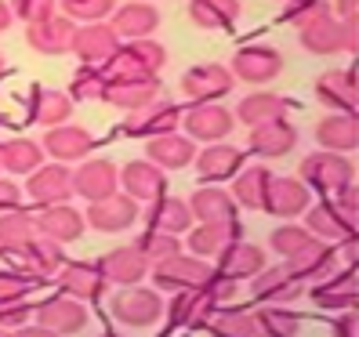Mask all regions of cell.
Wrapping results in <instances>:
<instances>
[{
  "label": "cell",
  "mask_w": 359,
  "mask_h": 337,
  "mask_svg": "<svg viewBox=\"0 0 359 337\" xmlns=\"http://www.w3.org/2000/svg\"><path fill=\"white\" fill-rule=\"evenodd\" d=\"M109 315L128 330H149L163 315V298H160V290H149L142 283L120 287L109 301Z\"/></svg>",
  "instance_id": "1"
},
{
  "label": "cell",
  "mask_w": 359,
  "mask_h": 337,
  "mask_svg": "<svg viewBox=\"0 0 359 337\" xmlns=\"http://www.w3.org/2000/svg\"><path fill=\"white\" fill-rule=\"evenodd\" d=\"M302 48L309 55H341V51H355L359 48V22L355 26H345V22H337L334 15H323V18H316V22L302 26Z\"/></svg>",
  "instance_id": "2"
},
{
  "label": "cell",
  "mask_w": 359,
  "mask_h": 337,
  "mask_svg": "<svg viewBox=\"0 0 359 337\" xmlns=\"http://www.w3.org/2000/svg\"><path fill=\"white\" fill-rule=\"evenodd\" d=\"M167 62V51L156 44L153 36H142V40H128L113 51V58L105 62V69L113 76H156Z\"/></svg>",
  "instance_id": "3"
},
{
  "label": "cell",
  "mask_w": 359,
  "mask_h": 337,
  "mask_svg": "<svg viewBox=\"0 0 359 337\" xmlns=\"http://www.w3.org/2000/svg\"><path fill=\"white\" fill-rule=\"evenodd\" d=\"M298 178L316 188V193H337V188H345L352 181V167L345 160V153H330V149H320V153H312L302 160L298 167Z\"/></svg>",
  "instance_id": "4"
},
{
  "label": "cell",
  "mask_w": 359,
  "mask_h": 337,
  "mask_svg": "<svg viewBox=\"0 0 359 337\" xmlns=\"http://www.w3.org/2000/svg\"><path fill=\"white\" fill-rule=\"evenodd\" d=\"M182 123L193 142H225L236 128V116L218 102H193L182 113Z\"/></svg>",
  "instance_id": "5"
},
{
  "label": "cell",
  "mask_w": 359,
  "mask_h": 337,
  "mask_svg": "<svg viewBox=\"0 0 359 337\" xmlns=\"http://www.w3.org/2000/svg\"><path fill=\"white\" fill-rule=\"evenodd\" d=\"M178 123H182V109H178V105L167 102V98H153L149 105L128 113V120H123V135L149 142L156 135H171Z\"/></svg>",
  "instance_id": "6"
},
{
  "label": "cell",
  "mask_w": 359,
  "mask_h": 337,
  "mask_svg": "<svg viewBox=\"0 0 359 337\" xmlns=\"http://www.w3.org/2000/svg\"><path fill=\"white\" fill-rule=\"evenodd\" d=\"M153 272V280L160 290H185V287H200L207 276H210V265H203V258L196 254H171V258H163V261H153L149 265Z\"/></svg>",
  "instance_id": "7"
},
{
  "label": "cell",
  "mask_w": 359,
  "mask_h": 337,
  "mask_svg": "<svg viewBox=\"0 0 359 337\" xmlns=\"http://www.w3.org/2000/svg\"><path fill=\"white\" fill-rule=\"evenodd\" d=\"M95 233H123L138 221V200H131L128 193H113V196H102V200H91L88 214H83Z\"/></svg>",
  "instance_id": "8"
},
{
  "label": "cell",
  "mask_w": 359,
  "mask_h": 337,
  "mask_svg": "<svg viewBox=\"0 0 359 337\" xmlns=\"http://www.w3.org/2000/svg\"><path fill=\"white\" fill-rule=\"evenodd\" d=\"M229 73L236 80H247V83H269L283 73V55L269 44H247L236 51Z\"/></svg>",
  "instance_id": "9"
},
{
  "label": "cell",
  "mask_w": 359,
  "mask_h": 337,
  "mask_svg": "<svg viewBox=\"0 0 359 337\" xmlns=\"http://www.w3.org/2000/svg\"><path fill=\"white\" fill-rule=\"evenodd\" d=\"M36 315V326H44V333H80L88 326V308L83 301L69 298V294H62V298H48L44 305L33 308Z\"/></svg>",
  "instance_id": "10"
},
{
  "label": "cell",
  "mask_w": 359,
  "mask_h": 337,
  "mask_svg": "<svg viewBox=\"0 0 359 337\" xmlns=\"http://www.w3.org/2000/svg\"><path fill=\"white\" fill-rule=\"evenodd\" d=\"M255 283H250V294H255L258 305H290L298 301L305 294V283L294 276L290 268H280V265H265L258 276H250Z\"/></svg>",
  "instance_id": "11"
},
{
  "label": "cell",
  "mask_w": 359,
  "mask_h": 337,
  "mask_svg": "<svg viewBox=\"0 0 359 337\" xmlns=\"http://www.w3.org/2000/svg\"><path fill=\"white\" fill-rule=\"evenodd\" d=\"M55 280H58V290L62 294H69V298H76L83 305L102 298V294L109 290V283H105L98 261H66V265L55 272Z\"/></svg>",
  "instance_id": "12"
},
{
  "label": "cell",
  "mask_w": 359,
  "mask_h": 337,
  "mask_svg": "<svg viewBox=\"0 0 359 337\" xmlns=\"http://www.w3.org/2000/svg\"><path fill=\"white\" fill-rule=\"evenodd\" d=\"M26 196L33 203H66L73 196V171L66 163H40L26 181Z\"/></svg>",
  "instance_id": "13"
},
{
  "label": "cell",
  "mask_w": 359,
  "mask_h": 337,
  "mask_svg": "<svg viewBox=\"0 0 359 337\" xmlns=\"http://www.w3.org/2000/svg\"><path fill=\"white\" fill-rule=\"evenodd\" d=\"M312 301L320 308H330V312H341V308H355L359 301V276H355V265H348L345 272L337 268L330 276L316 280L312 283Z\"/></svg>",
  "instance_id": "14"
},
{
  "label": "cell",
  "mask_w": 359,
  "mask_h": 337,
  "mask_svg": "<svg viewBox=\"0 0 359 337\" xmlns=\"http://www.w3.org/2000/svg\"><path fill=\"white\" fill-rule=\"evenodd\" d=\"M232 83H236V76L225 66H218V62H200V66H193L182 76V91L193 102H215V98L232 91Z\"/></svg>",
  "instance_id": "15"
},
{
  "label": "cell",
  "mask_w": 359,
  "mask_h": 337,
  "mask_svg": "<svg viewBox=\"0 0 359 337\" xmlns=\"http://www.w3.org/2000/svg\"><path fill=\"white\" fill-rule=\"evenodd\" d=\"M44 153H51L58 163H69V160H88L95 149V135L88 128H76V123H55L44 135Z\"/></svg>",
  "instance_id": "16"
},
{
  "label": "cell",
  "mask_w": 359,
  "mask_h": 337,
  "mask_svg": "<svg viewBox=\"0 0 359 337\" xmlns=\"http://www.w3.org/2000/svg\"><path fill=\"white\" fill-rule=\"evenodd\" d=\"M98 268L109 287H131V283H142L145 276H149V261H145V254L131 243V247H116L109 250L105 258H98Z\"/></svg>",
  "instance_id": "17"
},
{
  "label": "cell",
  "mask_w": 359,
  "mask_h": 337,
  "mask_svg": "<svg viewBox=\"0 0 359 337\" xmlns=\"http://www.w3.org/2000/svg\"><path fill=\"white\" fill-rule=\"evenodd\" d=\"M120 188V171L109 160H80V167L73 171V193L83 200H102L113 196Z\"/></svg>",
  "instance_id": "18"
},
{
  "label": "cell",
  "mask_w": 359,
  "mask_h": 337,
  "mask_svg": "<svg viewBox=\"0 0 359 337\" xmlns=\"http://www.w3.org/2000/svg\"><path fill=\"white\" fill-rule=\"evenodd\" d=\"M73 36H76V26L73 18L66 15H51L44 22H33L26 26V44L40 55H66L73 51Z\"/></svg>",
  "instance_id": "19"
},
{
  "label": "cell",
  "mask_w": 359,
  "mask_h": 337,
  "mask_svg": "<svg viewBox=\"0 0 359 337\" xmlns=\"http://www.w3.org/2000/svg\"><path fill=\"white\" fill-rule=\"evenodd\" d=\"M120 185H123V193H128L131 200L149 203V200L167 193V171H160L153 160H131L120 171Z\"/></svg>",
  "instance_id": "20"
},
{
  "label": "cell",
  "mask_w": 359,
  "mask_h": 337,
  "mask_svg": "<svg viewBox=\"0 0 359 337\" xmlns=\"http://www.w3.org/2000/svg\"><path fill=\"white\" fill-rule=\"evenodd\" d=\"M316 98H320L323 105H330L334 113H355V98H359L355 66L320 73V80H316Z\"/></svg>",
  "instance_id": "21"
},
{
  "label": "cell",
  "mask_w": 359,
  "mask_h": 337,
  "mask_svg": "<svg viewBox=\"0 0 359 337\" xmlns=\"http://www.w3.org/2000/svg\"><path fill=\"white\" fill-rule=\"evenodd\" d=\"M305 228L316 236V240H345L355 233V214H348V210H341L334 200L327 203H309L305 207Z\"/></svg>",
  "instance_id": "22"
},
{
  "label": "cell",
  "mask_w": 359,
  "mask_h": 337,
  "mask_svg": "<svg viewBox=\"0 0 359 337\" xmlns=\"http://www.w3.org/2000/svg\"><path fill=\"white\" fill-rule=\"evenodd\" d=\"M309 203H312V196H309V185L302 178H276L272 174L262 210H269L276 218H294V214H305Z\"/></svg>",
  "instance_id": "23"
},
{
  "label": "cell",
  "mask_w": 359,
  "mask_h": 337,
  "mask_svg": "<svg viewBox=\"0 0 359 337\" xmlns=\"http://www.w3.org/2000/svg\"><path fill=\"white\" fill-rule=\"evenodd\" d=\"M160 91L163 88H160L156 76H113L109 91H105V102L123 109V113H131V109L149 105L153 98H160Z\"/></svg>",
  "instance_id": "24"
},
{
  "label": "cell",
  "mask_w": 359,
  "mask_h": 337,
  "mask_svg": "<svg viewBox=\"0 0 359 337\" xmlns=\"http://www.w3.org/2000/svg\"><path fill=\"white\" fill-rule=\"evenodd\" d=\"M290 272L298 276L302 283H316V280H323L330 276V272H337V265H341V258H337V250L327 243V240H312L305 250H298L294 258H287Z\"/></svg>",
  "instance_id": "25"
},
{
  "label": "cell",
  "mask_w": 359,
  "mask_h": 337,
  "mask_svg": "<svg viewBox=\"0 0 359 337\" xmlns=\"http://www.w3.org/2000/svg\"><path fill=\"white\" fill-rule=\"evenodd\" d=\"M215 301L207 298V294L200 287H185V290H175V298H171V308H163L167 312V319H171V326H207L210 323V315H215Z\"/></svg>",
  "instance_id": "26"
},
{
  "label": "cell",
  "mask_w": 359,
  "mask_h": 337,
  "mask_svg": "<svg viewBox=\"0 0 359 337\" xmlns=\"http://www.w3.org/2000/svg\"><path fill=\"white\" fill-rule=\"evenodd\" d=\"M193 163H196L200 181L218 185V181H225V178H232V174L240 171L243 156H240V149H232L229 142H207V149H200Z\"/></svg>",
  "instance_id": "27"
},
{
  "label": "cell",
  "mask_w": 359,
  "mask_h": 337,
  "mask_svg": "<svg viewBox=\"0 0 359 337\" xmlns=\"http://www.w3.org/2000/svg\"><path fill=\"white\" fill-rule=\"evenodd\" d=\"M116 48H120V36L105 22H88L73 36V51H76L80 62H88V66H105Z\"/></svg>",
  "instance_id": "28"
},
{
  "label": "cell",
  "mask_w": 359,
  "mask_h": 337,
  "mask_svg": "<svg viewBox=\"0 0 359 337\" xmlns=\"http://www.w3.org/2000/svg\"><path fill=\"white\" fill-rule=\"evenodd\" d=\"M83 214L76 207H69V203H48L44 210L36 214V233L40 236H51V240H58V243H73V240H80L83 236Z\"/></svg>",
  "instance_id": "29"
},
{
  "label": "cell",
  "mask_w": 359,
  "mask_h": 337,
  "mask_svg": "<svg viewBox=\"0 0 359 337\" xmlns=\"http://www.w3.org/2000/svg\"><path fill=\"white\" fill-rule=\"evenodd\" d=\"M240 221L236 218H225V221H200L193 228V236H189V250H193L196 258H218L222 250L240 240Z\"/></svg>",
  "instance_id": "30"
},
{
  "label": "cell",
  "mask_w": 359,
  "mask_h": 337,
  "mask_svg": "<svg viewBox=\"0 0 359 337\" xmlns=\"http://www.w3.org/2000/svg\"><path fill=\"white\" fill-rule=\"evenodd\" d=\"M265 268V250L258 243H247V240H232L222 254H218V272H225L229 280H250Z\"/></svg>",
  "instance_id": "31"
},
{
  "label": "cell",
  "mask_w": 359,
  "mask_h": 337,
  "mask_svg": "<svg viewBox=\"0 0 359 337\" xmlns=\"http://www.w3.org/2000/svg\"><path fill=\"white\" fill-rule=\"evenodd\" d=\"M145 221L153 228H163V233H189L193 228V210H189V200H178V196H156L145 203Z\"/></svg>",
  "instance_id": "32"
},
{
  "label": "cell",
  "mask_w": 359,
  "mask_h": 337,
  "mask_svg": "<svg viewBox=\"0 0 359 337\" xmlns=\"http://www.w3.org/2000/svg\"><path fill=\"white\" fill-rule=\"evenodd\" d=\"M160 26V11L153 4H145V0H135V4H120L113 11V33L120 40H142L156 33Z\"/></svg>",
  "instance_id": "33"
},
{
  "label": "cell",
  "mask_w": 359,
  "mask_h": 337,
  "mask_svg": "<svg viewBox=\"0 0 359 337\" xmlns=\"http://www.w3.org/2000/svg\"><path fill=\"white\" fill-rule=\"evenodd\" d=\"M316 142H320V149H330V153H352L355 145H359L355 113L323 116L320 123H316Z\"/></svg>",
  "instance_id": "34"
},
{
  "label": "cell",
  "mask_w": 359,
  "mask_h": 337,
  "mask_svg": "<svg viewBox=\"0 0 359 337\" xmlns=\"http://www.w3.org/2000/svg\"><path fill=\"white\" fill-rule=\"evenodd\" d=\"M149 160L160 167V171H182V167H189L196 160V145L193 138H185V135H156L149 138Z\"/></svg>",
  "instance_id": "35"
},
{
  "label": "cell",
  "mask_w": 359,
  "mask_h": 337,
  "mask_svg": "<svg viewBox=\"0 0 359 337\" xmlns=\"http://www.w3.org/2000/svg\"><path fill=\"white\" fill-rule=\"evenodd\" d=\"M294 145H298V131H294V123H287V116L250 128V149L262 156H287Z\"/></svg>",
  "instance_id": "36"
},
{
  "label": "cell",
  "mask_w": 359,
  "mask_h": 337,
  "mask_svg": "<svg viewBox=\"0 0 359 337\" xmlns=\"http://www.w3.org/2000/svg\"><path fill=\"white\" fill-rule=\"evenodd\" d=\"M62 265H66V254H62V243L51 240V236H40L36 233L26 243V250H22V268L29 272V276H36V280L55 276Z\"/></svg>",
  "instance_id": "37"
},
{
  "label": "cell",
  "mask_w": 359,
  "mask_h": 337,
  "mask_svg": "<svg viewBox=\"0 0 359 337\" xmlns=\"http://www.w3.org/2000/svg\"><path fill=\"white\" fill-rule=\"evenodd\" d=\"M290 113V102L276 91H255L247 95L240 105H236V116L240 123H247V128H255V123H269V120H283Z\"/></svg>",
  "instance_id": "38"
},
{
  "label": "cell",
  "mask_w": 359,
  "mask_h": 337,
  "mask_svg": "<svg viewBox=\"0 0 359 337\" xmlns=\"http://www.w3.org/2000/svg\"><path fill=\"white\" fill-rule=\"evenodd\" d=\"M26 113L33 123H44V128H55V123H66L73 113V98L62 95L55 88H33L29 102H26Z\"/></svg>",
  "instance_id": "39"
},
{
  "label": "cell",
  "mask_w": 359,
  "mask_h": 337,
  "mask_svg": "<svg viewBox=\"0 0 359 337\" xmlns=\"http://www.w3.org/2000/svg\"><path fill=\"white\" fill-rule=\"evenodd\" d=\"M269 181H272V171L269 167H240L236 174H232V200L236 207H250L258 210L265 203V193H269Z\"/></svg>",
  "instance_id": "40"
},
{
  "label": "cell",
  "mask_w": 359,
  "mask_h": 337,
  "mask_svg": "<svg viewBox=\"0 0 359 337\" xmlns=\"http://www.w3.org/2000/svg\"><path fill=\"white\" fill-rule=\"evenodd\" d=\"M189 210H193V218L200 221H225V218H236V200H232V193H225V188L218 185H203L193 193V200H189Z\"/></svg>",
  "instance_id": "41"
},
{
  "label": "cell",
  "mask_w": 359,
  "mask_h": 337,
  "mask_svg": "<svg viewBox=\"0 0 359 337\" xmlns=\"http://www.w3.org/2000/svg\"><path fill=\"white\" fill-rule=\"evenodd\" d=\"M243 4L240 0H189V18L200 26V29H229L232 22L240 18Z\"/></svg>",
  "instance_id": "42"
},
{
  "label": "cell",
  "mask_w": 359,
  "mask_h": 337,
  "mask_svg": "<svg viewBox=\"0 0 359 337\" xmlns=\"http://www.w3.org/2000/svg\"><path fill=\"white\" fill-rule=\"evenodd\" d=\"M40 163H44V145H36L29 138H11V142L0 145V171L29 178Z\"/></svg>",
  "instance_id": "43"
},
{
  "label": "cell",
  "mask_w": 359,
  "mask_h": 337,
  "mask_svg": "<svg viewBox=\"0 0 359 337\" xmlns=\"http://www.w3.org/2000/svg\"><path fill=\"white\" fill-rule=\"evenodd\" d=\"M33 236H36V218L26 214L22 207L0 214V250H8V254H22Z\"/></svg>",
  "instance_id": "44"
},
{
  "label": "cell",
  "mask_w": 359,
  "mask_h": 337,
  "mask_svg": "<svg viewBox=\"0 0 359 337\" xmlns=\"http://www.w3.org/2000/svg\"><path fill=\"white\" fill-rule=\"evenodd\" d=\"M207 326L222 337H258L262 333L258 312H250V308H215Z\"/></svg>",
  "instance_id": "45"
},
{
  "label": "cell",
  "mask_w": 359,
  "mask_h": 337,
  "mask_svg": "<svg viewBox=\"0 0 359 337\" xmlns=\"http://www.w3.org/2000/svg\"><path fill=\"white\" fill-rule=\"evenodd\" d=\"M258 326L269 337H294L302 330V315L294 312L290 305H262L258 312Z\"/></svg>",
  "instance_id": "46"
},
{
  "label": "cell",
  "mask_w": 359,
  "mask_h": 337,
  "mask_svg": "<svg viewBox=\"0 0 359 337\" xmlns=\"http://www.w3.org/2000/svg\"><path fill=\"white\" fill-rule=\"evenodd\" d=\"M109 80H113V73L105 69V66H83L73 73V83H69V91H73V98H88V102H95V98H105V91H109Z\"/></svg>",
  "instance_id": "47"
},
{
  "label": "cell",
  "mask_w": 359,
  "mask_h": 337,
  "mask_svg": "<svg viewBox=\"0 0 359 337\" xmlns=\"http://www.w3.org/2000/svg\"><path fill=\"white\" fill-rule=\"evenodd\" d=\"M135 247L145 254V261H163V258H171V254H178L182 250V243H178V236L175 233H163V228H145L142 236H135Z\"/></svg>",
  "instance_id": "48"
},
{
  "label": "cell",
  "mask_w": 359,
  "mask_h": 337,
  "mask_svg": "<svg viewBox=\"0 0 359 337\" xmlns=\"http://www.w3.org/2000/svg\"><path fill=\"white\" fill-rule=\"evenodd\" d=\"M312 240H316V236L309 233L305 225H280L276 233L269 236L272 250H276V254H280L283 261H287V258H294V254H298V250H305V247H309Z\"/></svg>",
  "instance_id": "49"
},
{
  "label": "cell",
  "mask_w": 359,
  "mask_h": 337,
  "mask_svg": "<svg viewBox=\"0 0 359 337\" xmlns=\"http://www.w3.org/2000/svg\"><path fill=\"white\" fill-rule=\"evenodd\" d=\"M323 15H330V4H327V0H287V8H283L280 18H283L287 26L302 29V26L316 22V18H323Z\"/></svg>",
  "instance_id": "50"
},
{
  "label": "cell",
  "mask_w": 359,
  "mask_h": 337,
  "mask_svg": "<svg viewBox=\"0 0 359 337\" xmlns=\"http://www.w3.org/2000/svg\"><path fill=\"white\" fill-rule=\"evenodd\" d=\"M116 0H58V8L66 11V18L73 22H102L113 11Z\"/></svg>",
  "instance_id": "51"
},
{
  "label": "cell",
  "mask_w": 359,
  "mask_h": 337,
  "mask_svg": "<svg viewBox=\"0 0 359 337\" xmlns=\"http://www.w3.org/2000/svg\"><path fill=\"white\" fill-rule=\"evenodd\" d=\"M36 287V276L26 268H0V298H26Z\"/></svg>",
  "instance_id": "52"
},
{
  "label": "cell",
  "mask_w": 359,
  "mask_h": 337,
  "mask_svg": "<svg viewBox=\"0 0 359 337\" xmlns=\"http://www.w3.org/2000/svg\"><path fill=\"white\" fill-rule=\"evenodd\" d=\"M8 4H11L15 18H22L26 26H33V22H44V18L55 15L58 0H8Z\"/></svg>",
  "instance_id": "53"
},
{
  "label": "cell",
  "mask_w": 359,
  "mask_h": 337,
  "mask_svg": "<svg viewBox=\"0 0 359 337\" xmlns=\"http://www.w3.org/2000/svg\"><path fill=\"white\" fill-rule=\"evenodd\" d=\"M29 301L26 298H0V330H18L22 323H29Z\"/></svg>",
  "instance_id": "54"
},
{
  "label": "cell",
  "mask_w": 359,
  "mask_h": 337,
  "mask_svg": "<svg viewBox=\"0 0 359 337\" xmlns=\"http://www.w3.org/2000/svg\"><path fill=\"white\" fill-rule=\"evenodd\" d=\"M200 290H203L215 305H222V301H232V298H236V280H229L225 272L210 268V276L200 283Z\"/></svg>",
  "instance_id": "55"
},
{
  "label": "cell",
  "mask_w": 359,
  "mask_h": 337,
  "mask_svg": "<svg viewBox=\"0 0 359 337\" xmlns=\"http://www.w3.org/2000/svg\"><path fill=\"white\" fill-rule=\"evenodd\" d=\"M330 330L337 333V337H355V330H359V315H355V308H341L330 319Z\"/></svg>",
  "instance_id": "56"
},
{
  "label": "cell",
  "mask_w": 359,
  "mask_h": 337,
  "mask_svg": "<svg viewBox=\"0 0 359 337\" xmlns=\"http://www.w3.org/2000/svg\"><path fill=\"white\" fill-rule=\"evenodd\" d=\"M330 15L337 18V22H345V26H355V18H359V0H334V4H330Z\"/></svg>",
  "instance_id": "57"
},
{
  "label": "cell",
  "mask_w": 359,
  "mask_h": 337,
  "mask_svg": "<svg viewBox=\"0 0 359 337\" xmlns=\"http://www.w3.org/2000/svg\"><path fill=\"white\" fill-rule=\"evenodd\" d=\"M18 203H22V188H18L15 181H8V178H0V214H4V210H15Z\"/></svg>",
  "instance_id": "58"
},
{
  "label": "cell",
  "mask_w": 359,
  "mask_h": 337,
  "mask_svg": "<svg viewBox=\"0 0 359 337\" xmlns=\"http://www.w3.org/2000/svg\"><path fill=\"white\" fill-rule=\"evenodd\" d=\"M15 22V15H11V4H4L0 0V33H8V26Z\"/></svg>",
  "instance_id": "59"
},
{
  "label": "cell",
  "mask_w": 359,
  "mask_h": 337,
  "mask_svg": "<svg viewBox=\"0 0 359 337\" xmlns=\"http://www.w3.org/2000/svg\"><path fill=\"white\" fill-rule=\"evenodd\" d=\"M355 250L359 247H355V233H352V236H345V258H348V265H355Z\"/></svg>",
  "instance_id": "60"
},
{
  "label": "cell",
  "mask_w": 359,
  "mask_h": 337,
  "mask_svg": "<svg viewBox=\"0 0 359 337\" xmlns=\"http://www.w3.org/2000/svg\"><path fill=\"white\" fill-rule=\"evenodd\" d=\"M0 73H4V55H0Z\"/></svg>",
  "instance_id": "61"
}]
</instances>
